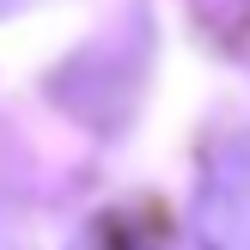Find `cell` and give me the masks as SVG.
<instances>
[{"mask_svg":"<svg viewBox=\"0 0 250 250\" xmlns=\"http://www.w3.org/2000/svg\"><path fill=\"white\" fill-rule=\"evenodd\" d=\"M208 250H250V146H232L202 183V208H195Z\"/></svg>","mask_w":250,"mask_h":250,"instance_id":"cell-1","label":"cell"}]
</instances>
